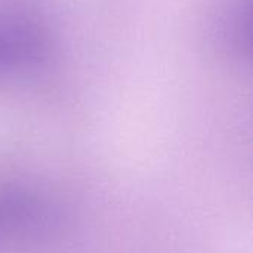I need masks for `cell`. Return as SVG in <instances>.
<instances>
[{
	"instance_id": "obj_1",
	"label": "cell",
	"mask_w": 253,
	"mask_h": 253,
	"mask_svg": "<svg viewBox=\"0 0 253 253\" xmlns=\"http://www.w3.org/2000/svg\"><path fill=\"white\" fill-rule=\"evenodd\" d=\"M47 53V37L25 18L0 19V74L39 64Z\"/></svg>"
},
{
	"instance_id": "obj_2",
	"label": "cell",
	"mask_w": 253,
	"mask_h": 253,
	"mask_svg": "<svg viewBox=\"0 0 253 253\" xmlns=\"http://www.w3.org/2000/svg\"><path fill=\"white\" fill-rule=\"evenodd\" d=\"M222 10L219 25L225 46L239 56H248L251 49V0H227Z\"/></svg>"
}]
</instances>
